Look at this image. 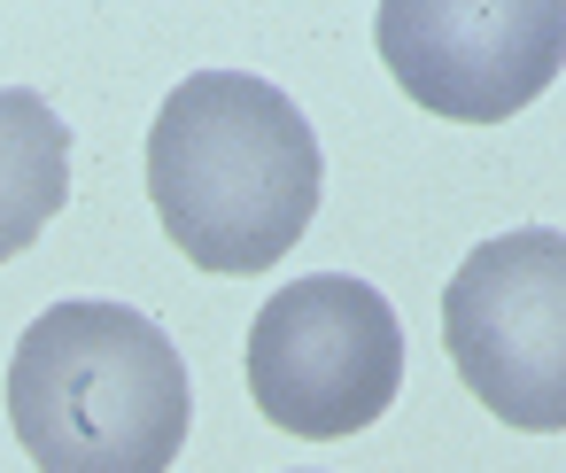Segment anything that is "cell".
Wrapping results in <instances>:
<instances>
[{
	"mask_svg": "<svg viewBox=\"0 0 566 473\" xmlns=\"http://www.w3.org/2000/svg\"><path fill=\"white\" fill-rule=\"evenodd\" d=\"M458 380L520 434L566 427V233L520 225L481 241L442 287Z\"/></svg>",
	"mask_w": 566,
	"mask_h": 473,
	"instance_id": "4",
	"label": "cell"
},
{
	"mask_svg": "<svg viewBox=\"0 0 566 473\" xmlns=\"http://www.w3.org/2000/svg\"><path fill=\"white\" fill-rule=\"evenodd\" d=\"M373 48L396 86L458 125H496L527 109L566 63V0L520 9H442V0H388L373 17Z\"/></svg>",
	"mask_w": 566,
	"mask_h": 473,
	"instance_id": "5",
	"label": "cell"
},
{
	"mask_svg": "<svg viewBox=\"0 0 566 473\" xmlns=\"http://www.w3.org/2000/svg\"><path fill=\"white\" fill-rule=\"evenodd\" d=\"M403 388V326L373 280L311 272L249 318V396L280 434H365Z\"/></svg>",
	"mask_w": 566,
	"mask_h": 473,
	"instance_id": "3",
	"label": "cell"
},
{
	"mask_svg": "<svg viewBox=\"0 0 566 473\" xmlns=\"http://www.w3.org/2000/svg\"><path fill=\"white\" fill-rule=\"evenodd\" d=\"M9 419L40 473H171L195 380L133 303H55L9 357Z\"/></svg>",
	"mask_w": 566,
	"mask_h": 473,
	"instance_id": "2",
	"label": "cell"
},
{
	"mask_svg": "<svg viewBox=\"0 0 566 473\" xmlns=\"http://www.w3.org/2000/svg\"><path fill=\"white\" fill-rule=\"evenodd\" d=\"M318 133L249 71H195L148 125V202L202 272H264L318 218Z\"/></svg>",
	"mask_w": 566,
	"mask_h": 473,
	"instance_id": "1",
	"label": "cell"
},
{
	"mask_svg": "<svg viewBox=\"0 0 566 473\" xmlns=\"http://www.w3.org/2000/svg\"><path fill=\"white\" fill-rule=\"evenodd\" d=\"M71 202V133L32 86H0V264L24 256Z\"/></svg>",
	"mask_w": 566,
	"mask_h": 473,
	"instance_id": "6",
	"label": "cell"
}]
</instances>
